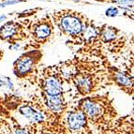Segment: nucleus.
<instances>
[{
    "mask_svg": "<svg viewBox=\"0 0 134 134\" xmlns=\"http://www.w3.org/2000/svg\"><path fill=\"white\" fill-rule=\"evenodd\" d=\"M86 116L79 108L73 110L67 116V124L69 130L77 131L85 129L87 126Z\"/></svg>",
    "mask_w": 134,
    "mask_h": 134,
    "instance_id": "obj_10",
    "label": "nucleus"
},
{
    "mask_svg": "<svg viewBox=\"0 0 134 134\" xmlns=\"http://www.w3.org/2000/svg\"><path fill=\"white\" fill-rule=\"evenodd\" d=\"M18 112L33 123H42L45 121V115L42 111L36 109L31 102H25L18 108Z\"/></svg>",
    "mask_w": 134,
    "mask_h": 134,
    "instance_id": "obj_11",
    "label": "nucleus"
},
{
    "mask_svg": "<svg viewBox=\"0 0 134 134\" xmlns=\"http://www.w3.org/2000/svg\"><path fill=\"white\" fill-rule=\"evenodd\" d=\"M125 43L126 37L121 29L103 24L98 26V38L90 50L101 49L102 46H107L111 53H116L124 47Z\"/></svg>",
    "mask_w": 134,
    "mask_h": 134,
    "instance_id": "obj_8",
    "label": "nucleus"
},
{
    "mask_svg": "<svg viewBox=\"0 0 134 134\" xmlns=\"http://www.w3.org/2000/svg\"><path fill=\"white\" fill-rule=\"evenodd\" d=\"M43 58L41 49L25 51L13 62L12 71L16 78L36 83L40 73V67Z\"/></svg>",
    "mask_w": 134,
    "mask_h": 134,
    "instance_id": "obj_4",
    "label": "nucleus"
},
{
    "mask_svg": "<svg viewBox=\"0 0 134 134\" xmlns=\"http://www.w3.org/2000/svg\"><path fill=\"white\" fill-rule=\"evenodd\" d=\"M95 2L98 3H105V4H114L118 5L119 8L123 9H132L133 8V0H93Z\"/></svg>",
    "mask_w": 134,
    "mask_h": 134,
    "instance_id": "obj_13",
    "label": "nucleus"
},
{
    "mask_svg": "<svg viewBox=\"0 0 134 134\" xmlns=\"http://www.w3.org/2000/svg\"><path fill=\"white\" fill-rule=\"evenodd\" d=\"M55 26L50 14L32 21L29 26V38L24 50L41 49L54 37Z\"/></svg>",
    "mask_w": 134,
    "mask_h": 134,
    "instance_id": "obj_5",
    "label": "nucleus"
},
{
    "mask_svg": "<svg viewBox=\"0 0 134 134\" xmlns=\"http://www.w3.org/2000/svg\"><path fill=\"white\" fill-rule=\"evenodd\" d=\"M45 134H51V133H45Z\"/></svg>",
    "mask_w": 134,
    "mask_h": 134,
    "instance_id": "obj_17",
    "label": "nucleus"
},
{
    "mask_svg": "<svg viewBox=\"0 0 134 134\" xmlns=\"http://www.w3.org/2000/svg\"><path fill=\"white\" fill-rule=\"evenodd\" d=\"M31 22V20L26 18L5 22L0 26V40L9 44V48L28 40Z\"/></svg>",
    "mask_w": 134,
    "mask_h": 134,
    "instance_id": "obj_7",
    "label": "nucleus"
},
{
    "mask_svg": "<svg viewBox=\"0 0 134 134\" xmlns=\"http://www.w3.org/2000/svg\"><path fill=\"white\" fill-rule=\"evenodd\" d=\"M72 74L69 82L76 88L81 96L88 97L102 87L111 85L108 77V61L93 60L89 58L75 57L71 59Z\"/></svg>",
    "mask_w": 134,
    "mask_h": 134,
    "instance_id": "obj_1",
    "label": "nucleus"
},
{
    "mask_svg": "<svg viewBox=\"0 0 134 134\" xmlns=\"http://www.w3.org/2000/svg\"><path fill=\"white\" fill-rule=\"evenodd\" d=\"M15 134H29L25 129H17L15 131Z\"/></svg>",
    "mask_w": 134,
    "mask_h": 134,
    "instance_id": "obj_15",
    "label": "nucleus"
},
{
    "mask_svg": "<svg viewBox=\"0 0 134 134\" xmlns=\"http://www.w3.org/2000/svg\"><path fill=\"white\" fill-rule=\"evenodd\" d=\"M77 108L85 114L87 120L96 125L109 124L117 117V112L109 94L85 97L78 102Z\"/></svg>",
    "mask_w": 134,
    "mask_h": 134,
    "instance_id": "obj_3",
    "label": "nucleus"
},
{
    "mask_svg": "<svg viewBox=\"0 0 134 134\" xmlns=\"http://www.w3.org/2000/svg\"><path fill=\"white\" fill-rule=\"evenodd\" d=\"M4 56H5V53H4V51H3L1 48H0V62L4 59Z\"/></svg>",
    "mask_w": 134,
    "mask_h": 134,
    "instance_id": "obj_16",
    "label": "nucleus"
},
{
    "mask_svg": "<svg viewBox=\"0 0 134 134\" xmlns=\"http://www.w3.org/2000/svg\"><path fill=\"white\" fill-rule=\"evenodd\" d=\"M108 77L111 85H115L119 89L122 90L129 96H133L134 86H133V75L130 70H122L118 68L107 65Z\"/></svg>",
    "mask_w": 134,
    "mask_h": 134,
    "instance_id": "obj_9",
    "label": "nucleus"
},
{
    "mask_svg": "<svg viewBox=\"0 0 134 134\" xmlns=\"http://www.w3.org/2000/svg\"><path fill=\"white\" fill-rule=\"evenodd\" d=\"M44 102L50 110V112L54 113V114H59L65 111L67 107V103L65 101V98L63 95L59 96H46L43 95Z\"/></svg>",
    "mask_w": 134,
    "mask_h": 134,
    "instance_id": "obj_12",
    "label": "nucleus"
},
{
    "mask_svg": "<svg viewBox=\"0 0 134 134\" xmlns=\"http://www.w3.org/2000/svg\"><path fill=\"white\" fill-rule=\"evenodd\" d=\"M50 16L54 26L75 45H80L82 35L92 20L85 13L72 9L54 10Z\"/></svg>",
    "mask_w": 134,
    "mask_h": 134,
    "instance_id": "obj_2",
    "label": "nucleus"
},
{
    "mask_svg": "<svg viewBox=\"0 0 134 134\" xmlns=\"http://www.w3.org/2000/svg\"><path fill=\"white\" fill-rule=\"evenodd\" d=\"M118 14L119 9L117 7H110L105 11V15L107 17H115V16H118Z\"/></svg>",
    "mask_w": 134,
    "mask_h": 134,
    "instance_id": "obj_14",
    "label": "nucleus"
},
{
    "mask_svg": "<svg viewBox=\"0 0 134 134\" xmlns=\"http://www.w3.org/2000/svg\"><path fill=\"white\" fill-rule=\"evenodd\" d=\"M65 80L61 75L58 65H53L43 68L40 70L37 83L41 94L46 96H59L64 94Z\"/></svg>",
    "mask_w": 134,
    "mask_h": 134,
    "instance_id": "obj_6",
    "label": "nucleus"
}]
</instances>
